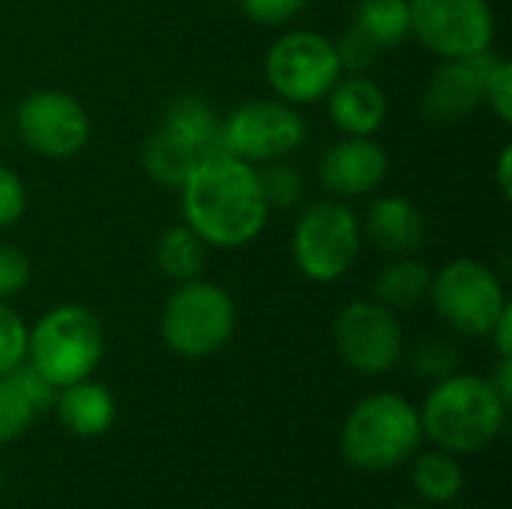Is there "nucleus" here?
<instances>
[{"mask_svg":"<svg viewBox=\"0 0 512 509\" xmlns=\"http://www.w3.org/2000/svg\"><path fill=\"white\" fill-rule=\"evenodd\" d=\"M180 210L207 249H243L261 237L270 219L255 165L228 153L204 159L189 174L180 186Z\"/></svg>","mask_w":512,"mask_h":509,"instance_id":"f257e3e1","label":"nucleus"},{"mask_svg":"<svg viewBox=\"0 0 512 509\" xmlns=\"http://www.w3.org/2000/svg\"><path fill=\"white\" fill-rule=\"evenodd\" d=\"M507 402L495 393L489 378L447 375L423 402L420 423L441 450L453 456H471L489 447L507 420Z\"/></svg>","mask_w":512,"mask_h":509,"instance_id":"f03ea898","label":"nucleus"},{"mask_svg":"<svg viewBox=\"0 0 512 509\" xmlns=\"http://www.w3.org/2000/svg\"><path fill=\"white\" fill-rule=\"evenodd\" d=\"M423 441L420 411L399 393H372L357 402L342 426V456L369 474L408 462Z\"/></svg>","mask_w":512,"mask_h":509,"instance_id":"7ed1b4c3","label":"nucleus"},{"mask_svg":"<svg viewBox=\"0 0 512 509\" xmlns=\"http://www.w3.org/2000/svg\"><path fill=\"white\" fill-rule=\"evenodd\" d=\"M105 357V330L99 318L75 303L48 309L27 327V363L54 387H69L96 372Z\"/></svg>","mask_w":512,"mask_h":509,"instance_id":"20e7f679","label":"nucleus"},{"mask_svg":"<svg viewBox=\"0 0 512 509\" xmlns=\"http://www.w3.org/2000/svg\"><path fill=\"white\" fill-rule=\"evenodd\" d=\"M237 330V306L231 294L198 276L180 282L162 306L159 333L168 351L186 360H204L222 351Z\"/></svg>","mask_w":512,"mask_h":509,"instance_id":"39448f33","label":"nucleus"},{"mask_svg":"<svg viewBox=\"0 0 512 509\" xmlns=\"http://www.w3.org/2000/svg\"><path fill=\"white\" fill-rule=\"evenodd\" d=\"M363 228L342 198H324L306 207L291 234L294 267L318 285L339 282L360 258Z\"/></svg>","mask_w":512,"mask_h":509,"instance_id":"423d86ee","label":"nucleus"},{"mask_svg":"<svg viewBox=\"0 0 512 509\" xmlns=\"http://www.w3.org/2000/svg\"><path fill=\"white\" fill-rule=\"evenodd\" d=\"M435 315L465 339L489 336L492 324L507 306V294L495 270L477 258H456L444 264L429 285Z\"/></svg>","mask_w":512,"mask_h":509,"instance_id":"0eeeda50","label":"nucleus"},{"mask_svg":"<svg viewBox=\"0 0 512 509\" xmlns=\"http://www.w3.org/2000/svg\"><path fill=\"white\" fill-rule=\"evenodd\" d=\"M264 75L282 102L300 108L321 102L345 72L333 39L315 30H288L267 48Z\"/></svg>","mask_w":512,"mask_h":509,"instance_id":"6e6552de","label":"nucleus"},{"mask_svg":"<svg viewBox=\"0 0 512 509\" xmlns=\"http://www.w3.org/2000/svg\"><path fill=\"white\" fill-rule=\"evenodd\" d=\"M222 150L249 165L288 159L306 141L303 114L282 99H249L222 123Z\"/></svg>","mask_w":512,"mask_h":509,"instance_id":"1a4fd4ad","label":"nucleus"},{"mask_svg":"<svg viewBox=\"0 0 512 509\" xmlns=\"http://www.w3.org/2000/svg\"><path fill=\"white\" fill-rule=\"evenodd\" d=\"M411 6V36L441 57H474L492 51L495 42V12L489 0H408Z\"/></svg>","mask_w":512,"mask_h":509,"instance_id":"9d476101","label":"nucleus"},{"mask_svg":"<svg viewBox=\"0 0 512 509\" xmlns=\"http://www.w3.org/2000/svg\"><path fill=\"white\" fill-rule=\"evenodd\" d=\"M333 348L357 375H384L405 354V333L393 309L378 300H354L333 321Z\"/></svg>","mask_w":512,"mask_h":509,"instance_id":"9b49d317","label":"nucleus"},{"mask_svg":"<svg viewBox=\"0 0 512 509\" xmlns=\"http://www.w3.org/2000/svg\"><path fill=\"white\" fill-rule=\"evenodd\" d=\"M15 132L42 159H72L90 141V117L72 93L42 87L18 102Z\"/></svg>","mask_w":512,"mask_h":509,"instance_id":"f8f14e48","label":"nucleus"},{"mask_svg":"<svg viewBox=\"0 0 512 509\" xmlns=\"http://www.w3.org/2000/svg\"><path fill=\"white\" fill-rule=\"evenodd\" d=\"M495 54L483 51L474 57H456L441 60V66L429 75L423 96H420V114L429 126H456L468 120L483 105V81L492 66Z\"/></svg>","mask_w":512,"mask_h":509,"instance_id":"ddd939ff","label":"nucleus"},{"mask_svg":"<svg viewBox=\"0 0 512 509\" xmlns=\"http://www.w3.org/2000/svg\"><path fill=\"white\" fill-rule=\"evenodd\" d=\"M390 171V156L375 138L345 135L318 159V180L333 198H360L375 192Z\"/></svg>","mask_w":512,"mask_h":509,"instance_id":"4468645a","label":"nucleus"},{"mask_svg":"<svg viewBox=\"0 0 512 509\" xmlns=\"http://www.w3.org/2000/svg\"><path fill=\"white\" fill-rule=\"evenodd\" d=\"M360 228H363V237H369V243L390 258L417 255L426 246V234H429L423 210L405 195L375 198Z\"/></svg>","mask_w":512,"mask_h":509,"instance_id":"2eb2a0df","label":"nucleus"},{"mask_svg":"<svg viewBox=\"0 0 512 509\" xmlns=\"http://www.w3.org/2000/svg\"><path fill=\"white\" fill-rule=\"evenodd\" d=\"M324 99L330 123L342 135L354 138H372L375 132H381L390 114L387 93L369 75H342Z\"/></svg>","mask_w":512,"mask_h":509,"instance_id":"dca6fc26","label":"nucleus"},{"mask_svg":"<svg viewBox=\"0 0 512 509\" xmlns=\"http://www.w3.org/2000/svg\"><path fill=\"white\" fill-rule=\"evenodd\" d=\"M219 123L222 120L216 117V111L210 108L207 99H201L195 93H183V96H174L162 108L156 129L162 135H168L174 144H180L183 150H189L198 162H204L216 153H225Z\"/></svg>","mask_w":512,"mask_h":509,"instance_id":"f3484780","label":"nucleus"},{"mask_svg":"<svg viewBox=\"0 0 512 509\" xmlns=\"http://www.w3.org/2000/svg\"><path fill=\"white\" fill-rule=\"evenodd\" d=\"M54 405H57V417H60L63 429L78 438L105 435L117 417V402H114L111 390L90 378L60 387V393L54 396Z\"/></svg>","mask_w":512,"mask_h":509,"instance_id":"a211bd4d","label":"nucleus"},{"mask_svg":"<svg viewBox=\"0 0 512 509\" xmlns=\"http://www.w3.org/2000/svg\"><path fill=\"white\" fill-rule=\"evenodd\" d=\"M432 270L417 255H396L390 258L378 279H375V300L393 312H405L429 300Z\"/></svg>","mask_w":512,"mask_h":509,"instance_id":"6ab92c4d","label":"nucleus"},{"mask_svg":"<svg viewBox=\"0 0 512 509\" xmlns=\"http://www.w3.org/2000/svg\"><path fill=\"white\" fill-rule=\"evenodd\" d=\"M153 261L159 267L162 276L180 282L198 279L204 276V264H207V243L183 222V225H171L159 234L156 246H153Z\"/></svg>","mask_w":512,"mask_h":509,"instance_id":"aec40b11","label":"nucleus"},{"mask_svg":"<svg viewBox=\"0 0 512 509\" xmlns=\"http://www.w3.org/2000/svg\"><path fill=\"white\" fill-rule=\"evenodd\" d=\"M351 24L384 54L411 39V6L408 0H360Z\"/></svg>","mask_w":512,"mask_h":509,"instance_id":"412c9836","label":"nucleus"},{"mask_svg":"<svg viewBox=\"0 0 512 509\" xmlns=\"http://www.w3.org/2000/svg\"><path fill=\"white\" fill-rule=\"evenodd\" d=\"M411 483H414V489L426 501H432V504H453L462 495L465 474H462L459 462L453 459V453L435 450V453H423L417 459Z\"/></svg>","mask_w":512,"mask_h":509,"instance_id":"4be33fe9","label":"nucleus"},{"mask_svg":"<svg viewBox=\"0 0 512 509\" xmlns=\"http://www.w3.org/2000/svg\"><path fill=\"white\" fill-rule=\"evenodd\" d=\"M258 183L270 204V210H291L303 201V174L297 165L276 159L267 165H258Z\"/></svg>","mask_w":512,"mask_h":509,"instance_id":"5701e85b","label":"nucleus"},{"mask_svg":"<svg viewBox=\"0 0 512 509\" xmlns=\"http://www.w3.org/2000/svg\"><path fill=\"white\" fill-rule=\"evenodd\" d=\"M33 417L36 411L30 408V402L6 378H0V444H9L18 435H24Z\"/></svg>","mask_w":512,"mask_h":509,"instance_id":"b1692460","label":"nucleus"},{"mask_svg":"<svg viewBox=\"0 0 512 509\" xmlns=\"http://www.w3.org/2000/svg\"><path fill=\"white\" fill-rule=\"evenodd\" d=\"M483 102L489 105V111L504 123H512V66L510 60L504 57H495L489 72H486V81H483Z\"/></svg>","mask_w":512,"mask_h":509,"instance_id":"393cba45","label":"nucleus"},{"mask_svg":"<svg viewBox=\"0 0 512 509\" xmlns=\"http://www.w3.org/2000/svg\"><path fill=\"white\" fill-rule=\"evenodd\" d=\"M27 357V324L0 300V375L24 363Z\"/></svg>","mask_w":512,"mask_h":509,"instance_id":"a878e982","label":"nucleus"},{"mask_svg":"<svg viewBox=\"0 0 512 509\" xmlns=\"http://www.w3.org/2000/svg\"><path fill=\"white\" fill-rule=\"evenodd\" d=\"M336 54H339L342 72H348V75H366L378 63V57H381V51L375 48V42L366 39L354 24L339 36Z\"/></svg>","mask_w":512,"mask_h":509,"instance_id":"bb28decb","label":"nucleus"},{"mask_svg":"<svg viewBox=\"0 0 512 509\" xmlns=\"http://www.w3.org/2000/svg\"><path fill=\"white\" fill-rule=\"evenodd\" d=\"M414 369L426 378H447L456 372V363H459V354L450 342L438 339V336H429L426 342H420L414 348Z\"/></svg>","mask_w":512,"mask_h":509,"instance_id":"cd10ccee","label":"nucleus"},{"mask_svg":"<svg viewBox=\"0 0 512 509\" xmlns=\"http://www.w3.org/2000/svg\"><path fill=\"white\" fill-rule=\"evenodd\" d=\"M0 378H6L27 402H30V408L39 414V411H45V408H51L54 405V396H57V390L24 360V363H18L15 369H9L6 375H0Z\"/></svg>","mask_w":512,"mask_h":509,"instance_id":"c85d7f7f","label":"nucleus"},{"mask_svg":"<svg viewBox=\"0 0 512 509\" xmlns=\"http://www.w3.org/2000/svg\"><path fill=\"white\" fill-rule=\"evenodd\" d=\"M33 279V264L30 258L9 243H0V300H9L21 294Z\"/></svg>","mask_w":512,"mask_h":509,"instance_id":"c756f323","label":"nucleus"},{"mask_svg":"<svg viewBox=\"0 0 512 509\" xmlns=\"http://www.w3.org/2000/svg\"><path fill=\"white\" fill-rule=\"evenodd\" d=\"M237 3H240V12L261 27L291 24L309 6V0H237Z\"/></svg>","mask_w":512,"mask_h":509,"instance_id":"7c9ffc66","label":"nucleus"},{"mask_svg":"<svg viewBox=\"0 0 512 509\" xmlns=\"http://www.w3.org/2000/svg\"><path fill=\"white\" fill-rule=\"evenodd\" d=\"M27 210V189H24V180L0 165V231L3 228H12Z\"/></svg>","mask_w":512,"mask_h":509,"instance_id":"2f4dec72","label":"nucleus"},{"mask_svg":"<svg viewBox=\"0 0 512 509\" xmlns=\"http://www.w3.org/2000/svg\"><path fill=\"white\" fill-rule=\"evenodd\" d=\"M489 339L498 351V357H512V306L507 303L504 312L498 315V321L489 330Z\"/></svg>","mask_w":512,"mask_h":509,"instance_id":"473e14b6","label":"nucleus"},{"mask_svg":"<svg viewBox=\"0 0 512 509\" xmlns=\"http://www.w3.org/2000/svg\"><path fill=\"white\" fill-rule=\"evenodd\" d=\"M495 183H498V192L501 198H512V147L504 144L501 156H498V165H495Z\"/></svg>","mask_w":512,"mask_h":509,"instance_id":"72a5a7b5","label":"nucleus"},{"mask_svg":"<svg viewBox=\"0 0 512 509\" xmlns=\"http://www.w3.org/2000/svg\"><path fill=\"white\" fill-rule=\"evenodd\" d=\"M495 393L510 405L512 402V357H498V369H495V378H489Z\"/></svg>","mask_w":512,"mask_h":509,"instance_id":"f704fd0d","label":"nucleus"},{"mask_svg":"<svg viewBox=\"0 0 512 509\" xmlns=\"http://www.w3.org/2000/svg\"><path fill=\"white\" fill-rule=\"evenodd\" d=\"M0 489H3V474H0Z\"/></svg>","mask_w":512,"mask_h":509,"instance_id":"c9c22d12","label":"nucleus"},{"mask_svg":"<svg viewBox=\"0 0 512 509\" xmlns=\"http://www.w3.org/2000/svg\"><path fill=\"white\" fill-rule=\"evenodd\" d=\"M402 509H420V507H402Z\"/></svg>","mask_w":512,"mask_h":509,"instance_id":"e433bc0d","label":"nucleus"}]
</instances>
